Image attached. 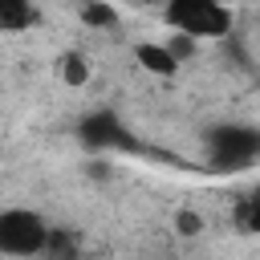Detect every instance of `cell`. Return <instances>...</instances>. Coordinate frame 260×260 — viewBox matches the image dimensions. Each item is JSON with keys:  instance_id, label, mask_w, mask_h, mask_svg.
Returning <instances> with one entry per match:
<instances>
[{"instance_id": "52a82bcc", "label": "cell", "mask_w": 260, "mask_h": 260, "mask_svg": "<svg viewBox=\"0 0 260 260\" xmlns=\"http://www.w3.org/2000/svg\"><path fill=\"white\" fill-rule=\"evenodd\" d=\"M77 20L89 32H110V28L122 24V16H118V8L110 0H77Z\"/></svg>"}, {"instance_id": "ba28073f", "label": "cell", "mask_w": 260, "mask_h": 260, "mask_svg": "<svg viewBox=\"0 0 260 260\" xmlns=\"http://www.w3.org/2000/svg\"><path fill=\"white\" fill-rule=\"evenodd\" d=\"M32 24V0H0V32H24Z\"/></svg>"}, {"instance_id": "5b68a950", "label": "cell", "mask_w": 260, "mask_h": 260, "mask_svg": "<svg viewBox=\"0 0 260 260\" xmlns=\"http://www.w3.org/2000/svg\"><path fill=\"white\" fill-rule=\"evenodd\" d=\"M53 77H57L65 89H85L89 77H93V65H89V57H85L81 49H61V53L53 57Z\"/></svg>"}, {"instance_id": "6da1fadb", "label": "cell", "mask_w": 260, "mask_h": 260, "mask_svg": "<svg viewBox=\"0 0 260 260\" xmlns=\"http://www.w3.org/2000/svg\"><path fill=\"white\" fill-rule=\"evenodd\" d=\"M162 24L175 32H187L195 41H223L232 32L236 16H232V4H223V0H167Z\"/></svg>"}, {"instance_id": "8992f818", "label": "cell", "mask_w": 260, "mask_h": 260, "mask_svg": "<svg viewBox=\"0 0 260 260\" xmlns=\"http://www.w3.org/2000/svg\"><path fill=\"white\" fill-rule=\"evenodd\" d=\"M81 138L89 142V146H98V150H106V146H122L126 142V134H122V122L114 118V114H93V118H85V126H81Z\"/></svg>"}, {"instance_id": "30bf717a", "label": "cell", "mask_w": 260, "mask_h": 260, "mask_svg": "<svg viewBox=\"0 0 260 260\" xmlns=\"http://www.w3.org/2000/svg\"><path fill=\"white\" fill-rule=\"evenodd\" d=\"M167 45H171V53L179 57V61H191V57H199V45L203 41H195V37H187V32H167Z\"/></svg>"}, {"instance_id": "8fae6325", "label": "cell", "mask_w": 260, "mask_h": 260, "mask_svg": "<svg viewBox=\"0 0 260 260\" xmlns=\"http://www.w3.org/2000/svg\"><path fill=\"white\" fill-rule=\"evenodd\" d=\"M252 195H256V199H260V187H256V191H252Z\"/></svg>"}, {"instance_id": "9c48e42d", "label": "cell", "mask_w": 260, "mask_h": 260, "mask_svg": "<svg viewBox=\"0 0 260 260\" xmlns=\"http://www.w3.org/2000/svg\"><path fill=\"white\" fill-rule=\"evenodd\" d=\"M171 228H175L179 236H187V240H191V236H203V228H207V223H203V215H199L195 207H183V211H175Z\"/></svg>"}, {"instance_id": "7a4b0ae2", "label": "cell", "mask_w": 260, "mask_h": 260, "mask_svg": "<svg viewBox=\"0 0 260 260\" xmlns=\"http://www.w3.org/2000/svg\"><path fill=\"white\" fill-rule=\"evenodd\" d=\"M53 228L32 207H0V256H45Z\"/></svg>"}, {"instance_id": "277c9868", "label": "cell", "mask_w": 260, "mask_h": 260, "mask_svg": "<svg viewBox=\"0 0 260 260\" xmlns=\"http://www.w3.org/2000/svg\"><path fill=\"white\" fill-rule=\"evenodd\" d=\"M134 65L142 69V73H150V77H162V81H171V77H179V69H183V61L171 53V45L167 41H134Z\"/></svg>"}, {"instance_id": "3957f363", "label": "cell", "mask_w": 260, "mask_h": 260, "mask_svg": "<svg viewBox=\"0 0 260 260\" xmlns=\"http://www.w3.org/2000/svg\"><path fill=\"white\" fill-rule=\"evenodd\" d=\"M207 158L219 171H244L260 158V130L252 126H219L207 138Z\"/></svg>"}]
</instances>
